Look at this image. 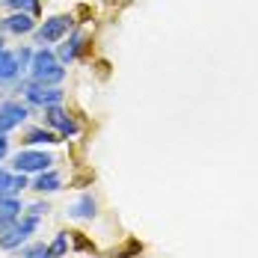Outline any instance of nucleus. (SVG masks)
I'll list each match as a JSON object with an SVG mask.
<instances>
[{
  "mask_svg": "<svg viewBox=\"0 0 258 258\" xmlns=\"http://www.w3.org/2000/svg\"><path fill=\"white\" fill-rule=\"evenodd\" d=\"M30 80L39 83V86H59L66 80V66L56 59V51L51 48H39L33 53V62H30Z\"/></svg>",
  "mask_w": 258,
  "mask_h": 258,
  "instance_id": "nucleus-1",
  "label": "nucleus"
},
{
  "mask_svg": "<svg viewBox=\"0 0 258 258\" xmlns=\"http://www.w3.org/2000/svg\"><path fill=\"white\" fill-rule=\"evenodd\" d=\"M95 214H98V202H95L92 193H83L78 202L69 208V217H75V220H92Z\"/></svg>",
  "mask_w": 258,
  "mask_h": 258,
  "instance_id": "nucleus-11",
  "label": "nucleus"
},
{
  "mask_svg": "<svg viewBox=\"0 0 258 258\" xmlns=\"http://www.w3.org/2000/svg\"><path fill=\"white\" fill-rule=\"evenodd\" d=\"M56 134H59V140H72V137H78V134H80V125L72 119V116H69V119L59 125V131H56Z\"/></svg>",
  "mask_w": 258,
  "mask_h": 258,
  "instance_id": "nucleus-17",
  "label": "nucleus"
},
{
  "mask_svg": "<svg viewBox=\"0 0 258 258\" xmlns=\"http://www.w3.org/2000/svg\"><path fill=\"white\" fill-rule=\"evenodd\" d=\"M66 119H69V113L62 110V104H56V107H48V110H45V125H48L51 131H59V125H62Z\"/></svg>",
  "mask_w": 258,
  "mask_h": 258,
  "instance_id": "nucleus-14",
  "label": "nucleus"
},
{
  "mask_svg": "<svg viewBox=\"0 0 258 258\" xmlns=\"http://www.w3.org/2000/svg\"><path fill=\"white\" fill-rule=\"evenodd\" d=\"M36 193H56V190H62V178H59V172L56 169H48V172H39L36 178H33V184H30Z\"/></svg>",
  "mask_w": 258,
  "mask_h": 258,
  "instance_id": "nucleus-9",
  "label": "nucleus"
},
{
  "mask_svg": "<svg viewBox=\"0 0 258 258\" xmlns=\"http://www.w3.org/2000/svg\"><path fill=\"white\" fill-rule=\"evenodd\" d=\"M39 229V217H30V214H21V220L9 229V232L0 237V249H6V252H18L21 246H27V240H30V234Z\"/></svg>",
  "mask_w": 258,
  "mask_h": 258,
  "instance_id": "nucleus-5",
  "label": "nucleus"
},
{
  "mask_svg": "<svg viewBox=\"0 0 258 258\" xmlns=\"http://www.w3.org/2000/svg\"><path fill=\"white\" fill-rule=\"evenodd\" d=\"M18 258H48V243H27L18 249Z\"/></svg>",
  "mask_w": 258,
  "mask_h": 258,
  "instance_id": "nucleus-16",
  "label": "nucleus"
},
{
  "mask_svg": "<svg viewBox=\"0 0 258 258\" xmlns=\"http://www.w3.org/2000/svg\"><path fill=\"white\" fill-rule=\"evenodd\" d=\"M53 166V155L42 152V149H21L12 157V172H24V175H39L48 172Z\"/></svg>",
  "mask_w": 258,
  "mask_h": 258,
  "instance_id": "nucleus-4",
  "label": "nucleus"
},
{
  "mask_svg": "<svg viewBox=\"0 0 258 258\" xmlns=\"http://www.w3.org/2000/svg\"><path fill=\"white\" fill-rule=\"evenodd\" d=\"M69 252V232H56L51 243H48V255L51 258H62Z\"/></svg>",
  "mask_w": 258,
  "mask_h": 258,
  "instance_id": "nucleus-15",
  "label": "nucleus"
},
{
  "mask_svg": "<svg viewBox=\"0 0 258 258\" xmlns=\"http://www.w3.org/2000/svg\"><path fill=\"white\" fill-rule=\"evenodd\" d=\"M3 6L9 12H27V15H39V0H3Z\"/></svg>",
  "mask_w": 258,
  "mask_h": 258,
  "instance_id": "nucleus-13",
  "label": "nucleus"
},
{
  "mask_svg": "<svg viewBox=\"0 0 258 258\" xmlns=\"http://www.w3.org/2000/svg\"><path fill=\"white\" fill-rule=\"evenodd\" d=\"M6 155H9V137H6V134H0V163L6 160Z\"/></svg>",
  "mask_w": 258,
  "mask_h": 258,
  "instance_id": "nucleus-21",
  "label": "nucleus"
},
{
  "mask_svg": "<svg viewBox=\"0 0 258 258\" xmlns=\"http://www.w3.org/2000/svg\"><path fill=\"white\" fill-rule=\"evenodd\" d=\"M48 258H51V255H48Z\"/></svg>",
  "mask_w": 258,
  "mask_h": 258,
  "instance_id": "nucleus-24",
  "label": "nucleus"
},
{
  "mask_svg": "<svg viewBox=\"0 0 258 258\" xmlns=\"http://www.w3.org/2000/svg\"><path fill=\"white\" fill-rule=\"evenodd\" d=\"M18 220H21V217H0V237L9 232V229H12V226L18 223Z\"/></svg>",
  "mask_w": 258,
  "mask_h": 258,
  "instance_id": "nucleus-20",
  "label": "nucleus"
},
{
  "mask_svg": "<svg viewBox=\"0 0 258 258\" xmlns=\"http://www.w3.org/2000/svg\"><path fill=\"white\" fill-rule=\"evenodd\" d=\"M48 211H51V208H48V202H42V199H39V202H33V205H27V208H24V214H30V217H39V220H42V217H45Z\"/></svg>",
  "mask_w": 258,
  "mask_h": 258,
  "instance_id": "nucleus-19",
  "label": "nucleus"
},
{
  "mask_svg": "<svg viewBox=\"0 0 258 258\" xmlns=\"http://www.w3.org/2000/svg\"><path fill=\"white\" fill-rule=\"evenodd\" d=\"M30 113H33V107L27 101H21V98H3L0 101V134H9V131L21 128Z\"/></svg>",
  "mask_w": 258,
  "mask_h": 258,
  "instance_id": "nucleus-6",
  "label": "nucleus"
},
{
  "mask_svg": "<svg viewBox=\"0 0 258 258\" xmlns=\"http://www.w3.org/2000/svg\"><path fill=\"white\" fill-rule=\"evenodd\" d=\"M18 92H21V101H27L33 110L56 107V104H62V98H66V92L59 86H39V83H33L30 78H24L18 83Z\"/></svg>",
  "mask_w": 258,
  "mask_h": 258,
  "instance_id": "nucleus-2",
  "label": "nucleus"
},
{
  "mask_svg": "<svg viewBox=\"0 0 258 258\" xmlns=\"http://www.w3.org/2000/svg\"><path fill=\"white\" fill-rule=\"evenodd\" d=\"M9 178H12V172H9V169H3V166H0V193H3V190H6V184H9Z\"/></svg>",
  "mask_w": 258,
  "mask_h": 258,
  "instance_id": "nucleus-22",
  "label": "nucleus"
},
{
  "mask_svg": "<svg viewBox=\"0 0 258 258\" xmlns=\"http://www.w3.org/2000/svg\"><path fill=\"white\" fill-rule=\"evenodd\" d=\"M24 202L21 196H0V217H21Z\"/></svg>",
  "mask_w": 258,
  "mask_h": 258,
  "instance_id": "nucleus-12",
  "label": "nucleus"
},
{
  "mask_svg": "<svg viewBox=\"0 0 258 258\" xmlns=\"http://www.w3.org/2000/svg\"><path fill=\"white\" fill-rule=\"evenodd\" d=\"M33 48H18V51H15V56H18V66H21V72H30V62H33Z\"/></svg>",
  "mask_w": 258,
  "mask_h": 258,
  "instance_id": "nucleus-18",
  "label": "nucleus"
},
{
  "mask_svg": "<svg viewBox=\"0 0 258 258\" xmlns=\"http://www.w3.org/2000/svg\"><path fill=\"white\" fill-rule=\"evenodd\" d=\"M83 45H86V33H83V30H72L69 39H66L62 45H56V59H59L62 66L75 62L80 53H83Z\"/></svg>",
  "mask_w": 258,
  "mask_h": 258,
  "instance_id": "nucleus-8",
  "label": "nucleus"
},
{
  "mask_svg": "<svg viewBox=\"0 0 258 258\" xmlns=\"http://www.w3.org/2000/svg\"><path fill=\"white\" fill-rule=\"evenodd\" d=\"M53 143H62L59 140V134L56 131H51V128H30L27 131V137H24V146L27 149H33V146H53Z\"/></svg>",
  "mask_w": 258,
  "mask_h": 258,
  "instance_id": "nucleus-10",
  "label": "nucleus"
},
{
  "mask_svg": "<svg viewBox=\"0 0 258 258\" xmlns=\"http://www.w3.org/2000/svg\"><path fill=\"white\" fill-rule=\"evenodd\" d=\"M0 51H6V39H3V33H0Z\"/></svg>",
  "mask_w": 258,
  "mask_h": 258,
  "instance_id": "nucleus-23",
  "label": "nucleus"
},
{
  "mask_svg": "<svg viewBox=\"0 0 258 258\" xmlns=\"http://www.w3.org/2000/svg\"><path fill=\"white\" fill-rule=\"evenodd\" d=\"M36 15L27 12H9L6 18H0V33H12V36H30L36 33Z\"/></svg>",
  "mask_w": 258,
  "mask_h": 258,
  "instance_id": "nucleus-7",
  "label": "nucleus"
},
{
  "mask_svg": "<svg viewBox=\"0 0 258 258\" xmlns=\"http://www.w3.org/2000/svg\"><path fill=\"white\" fill-rule=\"evenodd\" d=\"M72 27H75V18L72 15H51V18H45V21H39L36 27V45H56V42H62L69 33H72Z\"/></svg>",
  "mask_w": 258,
  "mask_h": 258,
  "instance_id": "nucleus-3",
  "label": "nucleus"
}]
</instances>
